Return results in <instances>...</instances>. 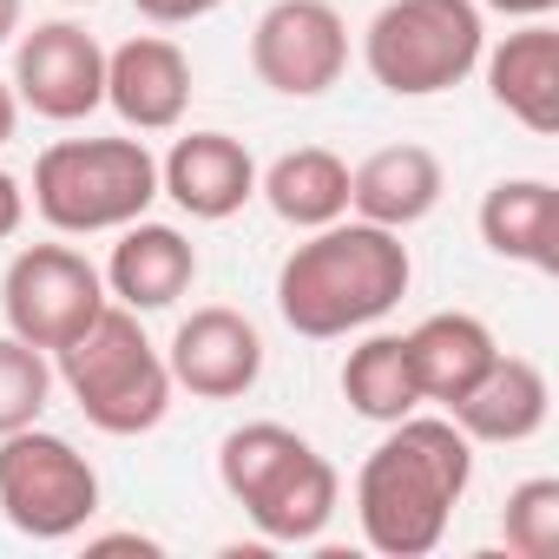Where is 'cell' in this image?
I'll use <instances>...</instances> for the list:
<instances>
[{"label":"cell","mask_w":559,"mask_h":559,"mask_svg":"<svg viewBox=\"0 0 559 559\" xmlns=\"http://www.w3.org/2000/svg\"><path fill=\"white\" fill-rule=\"evenodd\" d=\"M474 487V441L448 415H402L356 474V520L382 559H428Z\"/></svg>","instance_id":"obj_1"},{"label":"cell","mask_w":559,"mask_h":559,"mask_svg":"<svg viewBox=\"0 0 559 559\" xmlns=\"http://www.w3.org/2000/svg\"><path fill=\"white\" fill-rule=\"evenodd\" d=\"M415 284V257L402 230H382L369 217H336L310 230L284 270H276V317L310 343H336L356 330H376Z\"/></svg>","instance_id":"obj_2"},{"label":"cell","mask_w":559,"mask_h":559,"mask_svg":"<svg viewBox=\"0 0 559 559\" xmlns=\"http://www.w3.org/2000/svg\"><path fill=\"white\" fill-rule=\"evenodd\" d=\"M53 382L73 395V408L99 435H152L171 415V369L165 349H152L139 310L106 304L67 349H53Z\"/></svg>","instance_id":"obj_3"},{"label":"cell","mask_w":559,"mask_h":559,"mask_svg":"<svg viewBox=\"0 0 559 559\" xmlns=\"http://www.w3.org/2000/svg\"><path fill=\"white\" fill-rule=\"evenodd\" d=\"M34 211L60 237L126 230L158 198V158L145 139H60L34 158Z\"/></svg>","instance_id":"obj_4"},{"label":"cell","mask_w":559,"mask_h":559,"mask_svg":"<svg viewBox=\"0 0 559 559\" xmlns=\"http://www.w3.org/2000/svg\"><path fill=\"white\" fill-rule=\"evenodd\" d=\"M487 53V21L474 0H389L362 34V67L395 99L454 93Z\"/></svg>","instance_id":"obj_5"},{"label":"cell","mask_w":559,"mask_h":559,"mask_svg":"<svg viewBox=\"0 0 559 559\" xmlns=\"http://www.w3.org/2000/svg\"><path fill=\"white\" fill-rule=\"evenodd\" d=\"M99 513V467L53 428L0 435V520L27 539H73Z\"/></svg>","instance_id":"obj_6"},{"label":"cell","mask_w":559,"mask_h":559,"mask_svg":"<svg viewBox=\"0 0 559 559\" xmlns=\"http://www.w3.org/2000/svg\"><path fill=\"white\" fill-rule=\"evenodd\" d=\"M106 276L99 263H86V250L73 243H27L14 250L8 276H0V317H8V336L34 343V349H67L99 310H106Z\"/></svg>","instance_id":"obj_7"},{"label":"cell","mask_w":559,"mask_h":559,"mask_svg":"<svg viewBox=\"0 0 559 559\" xmlns=\"http://www.w3.org/2000/svg\"><path fill=\"white\" fill-rule=\"evenodd\" d=\"M250 67L284 99H323L349 73V21L330 0H276L250 27Z\"/></svg>","instance_id":"obj_8"},{"label":"cell","mask_w":559,"mask_h":559,"mask_svg":"<svg viewBox=\"0 0 559 559\" xmlns=\"http://www.w3.org/2000/svg\"><path fill=\"white\" fill-rule=\"evenodd\" d=\"M14 99L53 126H80L106 106V47L80 21H40L14 47Z\"/></svg>","instance_id":"obj_9"},{"label":"cell","mask_w":559,"mask_h":559,"mask_svg":"<svg viewBox=\"0 0 559 559\" xmlns=\"http://www.w3.org/2000/svg\"><path fill=\"white\" fill-rule=\"evenodd\" d=\"M165 369H171V389H185L198 402H237L263 382V336L243 310L204 304L171 330Z\"/></svg>","instance_id":"obj_10"},{"label":"cell","mask_w":559,"mask_h":559,"mask_svg":"<svg viewBox=\"0 0 559 559\" xmlns=\"http://www.w3.org/2000/svg\"><path fill=\"white\" fill-rule=\"evenodd\" d=\"M106 106L126 132H178L191 112V60L165 34H132L106 53Z\"/></svg>","instance_id":"obj_11"},{"label":"cell","mask_w":559,"mask_h":559,"mask_svg":"<svg viewBox=\"0 0 559 559\" xmlns=\"http://www.w3.org/2000/svg\"><path fill=\"white\" fill-rule=\"evenodd\" d=\"M158 191L198 217V224H224L257 198V158L243 152V139L230 132H185L165 158H158Z\"/></svg>","instance_id":"obj_12"},{"label":"cell","mask_w":559,"mask_h":559,"mask_svg":"<svg viewBox=\"0 0 559 559\" xmlns=\"http://www.w3.org/2000/svg\"><path fill=\"white\" fill-rule=\"evenodd\" d=\"M106 297L152 317V310H171L191 284H198V243L178 230V224H152V217H132L106 257Z\"/></svg>","instance_id":"obj_13"},{"label":"cell","mask_w":559,"mask_h":559,"mask_svg":"<svg viewBox=\"0 0 559 559\" xmlns=\"http://www.w3.org/2000/svg\"><path fill=\"white\" fill-rule=\"evenodd\" d=\"M546 415H552L546 369L526 362V356H507V349L480 369V382H474L461 402H448V421H454L467 441H487V448H520V441H533V435L546 428Z\"/></svg>","instance_id":"obj_14"},{"label":"cell","mask_w":559,"mask_h":559,"mask_svg":"<svg viewBox=\"0 0 559 559\" xmlns=\"http://www.w3.org/2000/svg\"><path fill=\"white\" fill-rule=\"evenodd\" d=\"M448 191V171L428 145H382L349 171V217H369L382 230H415Z\"/></svg>","instance_id":"obj_15"},{"label":"cell","mask_w":559,"mask_h":559,"mask_svg":"<svg viewBox=\"0 0 559 559\" xmlns=\"http://www.w3.org/2000/svg\"><path fill=\"white\" fill-rule=\"evenodd\" d=\"M480 67H487L493 106H507L539 139L559 132V34L546 21H526L520 34H507L500 47H487Z\"/></svg>","instance_id":"obj_16"},{"label":"cell","mask_w":559,"mask_h":559,"mask_svg":"<svg viewBox=\"0 0 559 559\" xmlns=\"http://www.w3.org/2000/svg\"><path fill=\"white\" fill-rule=\"evenodd\" d=\"M480 243L539 276L559 270V191L546 178H500L480 198Z\"/></svg>","instance_id":"obj_17"},{"label":"cell","mask_w":559,"mask_h":559,"mask_svg":"<svg viewBox=\"0 0 559 559\" xmlns=\"http://www.w3.org/2000/svg\"><path fill=\"white\" fill-rule=\"evenodd\" d=\"M336 507H343V474H336L317 448H304L243 513H250V526H257L270 546H310V539L330 533Z\"/></svg>","instance_id":"obj_18"},{"label":"cell","mask_w":559,"mask_h":559,"mask_svg":"<svg viewBox=\"0 0 559 559\" xmlns=\"http://www.w3.org/2000/svg\"><path fill=\"white\" fill-rule=\"evenodd\" d=\"M408 356H415V382H421V402H461L474 382H480V369L500 356V343H493V330L480 323V317H467V310H435V317H421L415 330H408Z\"/></svg>","instance_id":"obj_19"},{"label":"cell","mask_w":559,"mask_h":559,"mask_svg":"<svg viewBox=\"0 0 559 559\" xmlns=\"http://www.w3.org/2000/svg\"><path fill=\"white\" fill-rule=\"evenodd\" d=\"M257 191L290 230H323V224L349 217V165L330 145L284 152L270 171H257Z\"/></svg>","instance_id":"obj_20"},{"label":"cell","mask_w":559,"mask_h":559,"mask_svg":"<svg viewBox=\"0 0 559 559\" xmlns=\"http://www.w3.org/2000/svg\"><path fill=\"white\" fill-rule=\"evenodd\" d=\"M343 402L389 428L402 415L421 408V382H415V356H408V330H369L349 356H343Z\"/></svg>","instance_id":"obj_21"},{"label":"cell","mask_w":559,"mask_h":559,"mask_svg":"<svg viewBox=\"0 0 559 559\" xmlns=\"http://www.w3.org/2000/svg\"><path fill=\"white\" fill-rule=\"evenodd\" d=\"M304 448H310V441H304L297 428H284V421H243V428H230V435L217 441V487H224L237 507H250Z\"/></svg>","instance_id":"obj_22"},{"label":"cell","mask_w":559,"mask_h":559,"mask_svg":"<svg viewBox=\"0 0 559 559\" xmlns=\"http://www.w3.org/2000/svg\"><path fill=\"white\" fill-rule=\"evenodd\" d=\"M53 402V362L47 349L21 343V336H0V435L34 428Z\"/></svg>","instance_id":"obj_23"},{"label":"cell","mask_w":559,"mask_h":559,"mask_svg":"<svg viewBox=\"0 0 559 559\" xmlns=\"http://www.w3.org/2000/svg\"><path fill=\"white\" fill-rule=\"evenodd\" d=\"M500 539H507V552H520V559H552V552H559V480H552V474H533V480H520V487L507 493V507H500Z\"/></svg>","instance_id":"obj_24"},{"label":"cell","mask_w":559,"mask_h":559,"mask_svg":"<svg viewBox=\"0 0 559 559\" xmlns=\"http://www.w3.org/2000/svg\"><path fill=\"white\" fill-rule=\"evenodd\" d=\"M132 8L152 21V27H191V21H204V14H217L224 0H132Z\"/></svg>","instance_id":"obj_25"},{"label":"cell","mask_w":559,"mask_h":559,"mask_svg":"<svg viewBox=\"0 0 559 559\" xmlns=\"http://www.w3.org/2000/svg\"><path fill=\"white\" fill-rule=\"evenodd\" d=\"M21 224H27V185L14 171H0V243H8Z\"/></svg>","instance_id":"obj_26"},{"label":"cell","mask_w":559,"mask_h":559,"mask_svg":"<svg viewBox=\"0 0 559 559\" xmlns=\"http://www.w3.org/2000/svg\"><path fill=\"white\" fill-rule=\"evenodd\" d=\"M474 8H493V14H507V21H546L559 0H474Z\"/></svg>","instance_id":"obj_27"},{"label":"cell","mask_w":559,"mask_h":559,"mask_svg":"<svg viewBox=\"0 0 559 559\" xmlns=\"http://www.w3.org/2000/svg\"><path fill=\"white\" fill-rule=\"evenodd\" d=\"M86 546H93V552H112V546H139V552H158V539H145V533H93Z\"/></svg>","instance_id":"obj_28"},{"label":"cell","mask_w":559,"mask_h":559,"mask_svg":"<svg viewBox=\"0 0 559 559\" xmlns=\"http://www.w3.org/2000/svg\"><path fill=\"white\" fill-rule=\"evenodd\" d=\"M14 126H21V99H14V80H0V145L14 139Z\"/></svg>","instance_id":"obj_29"},{"label":"cell","mask_w":559,"mask_h":559,"mask_svg":"<svg viewBox=\"0 0 559 559\" xmlns=\"http://www.w3.org/2000/svg\"><path fill=\"white\" fill-rule=\"evenodd\" d=\"M21 34V0H0V47Z\"/></svg>","instance_id":"obj_30"},{"label":"cell","mask_w":559,"mask_h":559,"mask_svg":"<svg viewBox=\"0 0 559 559\" xmlns=\"http://www.w3.org/2000/svg\"><path fill=\"white\" fill-rule=\"evenodd\" d=\"M67 8H93V0H67Z\"/></svg>","instance_id":"obj_31"}]
</instances>
